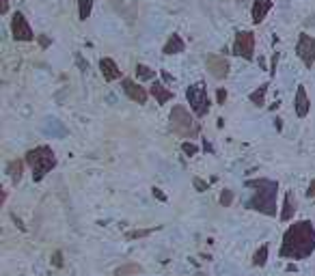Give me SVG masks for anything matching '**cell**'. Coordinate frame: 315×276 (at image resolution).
I'll use <instances>...</instances> for the list:
<instances>
[{"label": "cell", "instance_id": "obj_1", "mask_svg": "<svg viewBox=\"0 0 315 276\" xmlns=\"http://www.w3.org/2000/svg\"><path fill=\"white\" fill-rule=\"evenodd\" d=\"M315 252V227L309 220L294 222L285 231L283 246L278 255L283 259H307Z\"/></svg>", "mask_w": 315, "mask_h": 276}, {"label": "cell", "instance_id": "obj_2", "mask_svg": "<svg viewBox=\"0 0 315 276\" xmlns=\"http://www.w3.org/2000/svg\"><path fill=\"white\" fill-rule=\"evenodd\" d=\"M246 188H253V197L246 201L248 209L261 211L266 216H276V192L278 184L272 179H248Z\"/></svg>", "mask_w": 315, "mask_h": 276}, {"label": "cell", "instance_id": "obj_3", "mask_svg": "<svg viewBox=\"0 0 315 276\" xmlns=\"http://www.w3.org/2000/svg\"><path fill=\"white\" fill-rule=\"evenodd\" d=\"M26 164L33 168V179L41 181L56 166V156L47 145H41V147H35V149H31L26 154Z\"/></svg>", "mask_w": 315, "mask_h": 276}, {"label": "cell", "instance_id": "obj_4", "mask_svg": "<svg viewBox=\"0 0 315 276\" xmlns=\"http://www.w3.org/2000/svg\"><path fill=\"white\" fill-rule=\"evenodd\" d=\"M169 127H171V132L177 134V136H181V138H194L199 134V130H201L199 123L190 117V113L183 108L181 104L173 106V110H171Z\"/></svg>", "mask_w": 315, "mask_h": 276}, {"label": "cell", "instance_id": "obj_5", "mask_svg": "<svg viewBox=\"0 0 315 276\" xmlns=\"http://www.w3.org/2000/svg\"><path fill=\"white\" fill-rule=\"evenodd\" d=\"M186 97H188V104L190 108H192V113L197 117H205L210 113V95H207V89L203 82H197V84H192L190 89L186 91Z\"/></svg>", "mask_w": 315, "mask_h": 276}, {"label": "cell", "instance_id": "obj_6", "mask_svg": "<svg viewBox=\"0 0 315 276\" xmlns=\"http://www.w3.org/2000/svg\"><path fill=\"white\" fill-rule=\"evenodd\" d=\"M233 54L246 58V61H253V58H255V35H253L251 31H240V33H235Z\"/></svg>", "mask_w": 315, "mask_h": 276}, {"label": "cell", "instance_id": "obj_7", "mask_svg": "<svg viewBox=\"0 0 315 276\" xmlns=\"http://www.w3.org/2000/svg\"><path fill=\"white\" fill-rule=\"evenodd\" d=\"M11 33H13V39L15 41H33L35 39V33L31 24H28L26 15L15 11L13 17H11Z\"/></svg>", "mask_w": 315, "mask_h": 276}, {"label": "cell", "instance_id": "obj_8", "mask_svg": "<svg viewBox=\"0 0 315 276\" xmlns=\"http://www.w3.org/2000/svg\"><path fill=\"white\" fill-rule=\"evenodd\" d=\"M296 54H298V58L305 63L307 67H313V63H315V37L302 33L298 43H296Z\"/></svg>", "mask_w": 315, "mask_h": 276}, {"label": "cell", "instance_id": "obj_9", "mask_svg": "<svg viewBox=\"0 0 315 276\" xmlns=\"http://www.w3.org/2000/svg\"><path fill=\"white\" fill-rule=\"evenodd\" d=\"M205 65H207V72H210L216 80H223V78H227L229 76V61L225 56H218V54H214V56H207L205 58Z\"/></svg>", "mask_w": 315, "mask_h": 276}, {"label": "cell", "instance_id": "obj_10", "mask_svg": "<svg viewBox=\"0 0 315 276\" xmlns=\"http://www.w3.org/2000/svg\"><path fill=\"white\" fill-rule=\"evenodd\" d=\"M121 86H123V91H126V95L132 99V102H138V104H145L147 102V91L142 89L140 84H136L134 80H130V78H123L121 80Z\"/></svg>", "mask_w": 315, "mask_h": 276}, {"label": "cell", "instance_id": "obj_11", "mask_svg": "<svg viewBox=\"0 0 315 276\" xmlns=\"http://www.w3.org/2000/svg\"><path fill=\"white\" fill-rule=\"evenodd\" d=\"M294 108H296V115H298L300 119H302V117H307V115H309V110H311V102H309V97H307L305 86H298V89H296Z\"/></svg>", "mask_w": 315, "mask_h": 276}, {"label": "cell", "instance_id": "obj_12", "mask_svg": "<svg viewBox=\"0 0 315 276\" xmlns=\"http://www.w3.org/2000/svg\"><path fill=\"white\" fill-rule=\"evenodd\" d=\"M99 69H102L104 80H108V82H115L121 78V69L117 67V63L112 61V58H102V61H99Z\"/></svg>", "mask_w": 315, "mask_h": 276}, {"label": "cell", "instance_id": "obj_13", "mask_svg": "<svg viewBox=\"0 0 315 276\" xmlns=\"http://www.w3.org/2000/svg\"><path fill=\"white\" fill-rule=\"evenodd\" d=\"M272 9V0H255L253 2V22L255 24H261V22L266 20V15L270 13Z\"/></svg>", "mask_w": 315, "mask_h": 276}, {"label": "cell", "instance_id": "obj_14", "mask_svg": "<svg viewBox=\"0 0 315 276\" xmlns=\"http://www.w3.org/2000/svg\"><path fill=\"white\" fill-rule=\"evenodd\" d=\"M183 50H186V43H183V39L180 37V35H171V37H169V41H166V45H164V54H181V52Z\"/></svg>", "mask_w": 315, "mask_h": 276}, {"label": "cell", "instance_id": "obj_15", "mask_svg": "<svg viewBox=\"0 0 315 276\" xmlns=\"http://www.w3.org/2000/svg\"><path fill=\"white\" fill-rule=\"evenodd\" d=\"M151 95L156 97L158 104H166L173 99V91H169L164 84H160V82H153L151 84Z\"/></svg>", "mask_w": 315, "mask_h": 276}, {"label": "cell", "instance_id": "obj_16", "mask_svg": "<svg viewBox=\"0 0 315 276\" xmlns=\"http://www.w3.org/2000/svg\"><path fill=\"white\" fill-rule=\"evenodd\" d=\"M294 214H296V198H294V192H287V195H285L283 211H281V220H283V222L292 220Z\"/></svg>", "mask_w": 315, "mask_h": 276}, {"label": "cell", "instance_id": "obj_17", "mask_svg": "<svg viewBox=\"0 0 315 276\" xmlns=\"http://www.w3.org/2000/svg\"><path fill=\"white\" fill-rule=\"evenodd\" d=\"M7 173H9V177H11L13 184H20L22 173H24V162L22 160H11L7 164Z\"/></svg>", "mask_w": 315, "mask_h": 276}, {"label": "cell", "instance_id": "obj_18", "mask_svg": "<svg viewBox=\"0 0 315 276\" xmlns=\"http://www.w3.org/2000/svg\"><path fill=\"white\" fill-rule=\"evenodd\" d=\"M266 93H268V84H261L259 89H255L251 95H248V99H251L255 106H264L266 104Z\"/></svg>", "mask_w": 315, "mask_h": 276}, {"label": "cell", "instance_id": "obj_19", "mask_svg": "<svg viewBox=\"0 0 315 276\" xmlns=\"http://www.w3.org/2000/svg\"><path fill=\"white\" fill-rule=\"evenodd\" d=\"M140 272H142L140 266H136V263H130V266L117 268V270H115V276H136V274H140Z\"/></svg>", "mask_w": 315, "mask_h": 276}, {"label": "cell", "instance_id": "obj_20", "mask_svg": "<svg viewBox=\"0 0 315 276\" xmlns=\"http://www.w3.org/2000/svg\"><path fill=\"white\" fill-rule=\"evenodd\" d=\"M91 11H93V0H78V15L82 22L87 17H91Z\"/></svg>", "mask_w": 315, "mask_h": 276}, {"label": "cell", "instance_id": "obj_21", "mask_svg": "<svg viewBox=\"0 0 315 276\" xmlns=\"http://www.w3.org/2000/svg\"><path fill=\"white\" fill-rule=\"evenodd\" d=\"M266 261H268V246L264 244V246H261V248L253 255V266L261 268V266H266Z\"/></svg>", "mask_w": 315, "mask_h": 276}, {"label": "cell", "instance_id": "obj_22", "mask_svg": "<svg viewBox=\"0 0 315 276\" xmlns=\"http://www.w3.org/2000/svg\"><path fill=\"white\" fill-rule=\"evenodd\" d=\"M136 76H138V80H153L156 78V72L153 69H149L147 65H136Z\"/></svg>", "mask_w": 315, "mask_h": 276}, {"label": "cell", "instance_id": "obj_23", "mask_svg": "<svg viewBox=\"0 0 315 276\" xmlns=\"http://www.w3.org/2000/svg\"><path fill=\"white\" fill-rule=\"evenodd\" d=\"M153 231H156V227H151V229H136V231H128V233H126V239H140V237L151 236Z\"/></svg>", "mask_w": 315, "mask_h": 276}, {"label": "cell", "instance_id": "obj_24", "mask_svg": "<svg viewBox=\"0 0 315 276\" xmlns=\"http://www.w3.org/2000/svg\"><path fill=\"white\" fill-rule=\"evenodd\" d=\"M231 203H233V192H231V190H223L221 205H223V207H231Z\"/></svg>", "mask_w": 315, "mask_h": 276}, {"label": "cell", "instance_id": "obj_25", "mask_svg": "<svg viewBox=\"0 0 315 276\" xmlns=\"http://www.w3.org/2000/svg\"><path fill=\"white\" fill-rule=\"evenodd\" d=\"M181 151H183L186 156H197V154H199V147L192 145V143H183V145H181Z\"/></svg>", "mask_w": 315, "mask_h": 276}, {"label": "cell", "instance_id": "obj_26", "mask_svg": "<svg viewBox=\"0 0 315 276\" xmlns=\"http://www.w3.org/2000/svg\"><path fill=\"white\" fill-rule=\"evenodd\" d=\"M192 184H194V188H197V192H205L207 190V184H205L203 179H199V177H194Z\"/></svg>", "mask_w": 315, "mask_h": 276}, {"label": "cell", "instance_id": "obj_27", "mask_svg": "<svg viewBox=\"0 0 315 276\" xmlns=\"http://www.w3.org/2000/svg\"><path fill=\"white\" fill-rule=\"evenodd\" d=\"M76 63H78V67L82 69V72H87V69H89V63L82 58V54H76Z\"/></svg>", "mask_w": 315, "mask_h": 276}, {"label": "cell", "instance_id": "obj_28", "mask_svg": "<svg viewBox=\"0 0 315 276\" xmlns=\"http://www.w3.org/2000/svg\"><path fill=\"white\" fill-rule=\"evenodd\" d=\"M216 99H218V104L225 106V102H227V91H225V89H218V91H216Z\"/></svg>", "mask_w": 315, "mask_h": 276}, {"label": "cell", "instance_id": "obj_29", "mask_svg": "<svg viewBox=\"0 0 315 276\" xmlns=\"http://www.w3.org/2000/svg\"><path fill=\"white\" fill-rule=\"evenodd\" d=\"M52 263H54L56 268H61V266H63V255H61L58 250L54 252V255H52Z\"/></svg>", "mask_w": 315, "mask_h": 276}, {"label": "cell", "instance_id": "obj_30", "mask_svg": "<svg viewBox=\"0 0 315 276\" xmlns=\"http://www.w3.org/2000/svg\"><path fill=\"white\" fill-rule=\"evenodd\" d=\"M307 197H309V198H315V179H311V184H309Z\"/></svg>", "mask_w": 315, "mask_h": 276}, {"label": "cell", "instance_id": "obj_31", "mask_svg": "<svg viewBox=\"0 0 315 276\" xmlns=\"http://www.w3.org/2000/svg\"><path fill=\"white\" fill-rule=\"evenodd\" d=\"M7 11H9V0H0V13H7Z\"/></svg>", "mask_w": 315, "mask_h": 276}, {"label": "cell", "instance_id": "obj_32", "mask_svg": "<svg viewBox=\"0 0 315 276\" xmlns=\"http://www.w3.org/2000/svg\"><path fill=\"white\" fill-rule=\"evenodd\" d=\"M153 197H156L158 201H166V197L162 195V192H160V188H153Z\"/></svg>", "mask_w": 315, "mask_h": 276}, {"label": "cell", "instance_id": "obj_33", "mask_svg": "<svg viewBox=\"0 0 315 276\" xmlns=\"http://www.w3.org/2000/svg\"><path fill=\"white\" fill-rule=\"evenodd\" d=\"M276 63H278V52H276L274 56H272V69H270V74H272V76H274V72H276Z\"/></svg>", "mask_w": 315, "mask_h": 276}, {"label": "cell", "instance_id": "obj_34", "mask_svg": "<svg viewBox=\"0 0 315 276\" xmlns=\"http://www.w3.org/2000/svg\"><path fill=\"white\" fill-rule=\"evenodd\" d=\"M162 78H164V82H173V76L166 74V72H162Z\"/></svg>", "mask_w": 315, "mask_h": 276}, {"label": "cell", "instance_id": "obj_35", "mask_svg": "<svg viewBox=\"0 0 315 276\" xmlns=\"http://www.w3.org/2000/svg\"><path fill=\"white\" fill-rule=\"evenodd\" d=\"M39 41H41V45H44V48H45L47 43H50V41H47V37H39Z\"/></svg>", "mask_w": 315, "mask_h": 276}, {"label": "cell", "instance_id": "obj_36", "mask_svg": "<svg viewBox=\"0 0 315 276\" xmlns=\"http://www.w3.org/2000/svg\"><path fill=\"white\" fill-rule=\"evenodd\" d=\"M197 276H205V274H197Z\"/></svg>", "mask_w": 315, "mask_h": 276}]
</instances>
